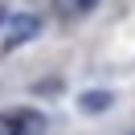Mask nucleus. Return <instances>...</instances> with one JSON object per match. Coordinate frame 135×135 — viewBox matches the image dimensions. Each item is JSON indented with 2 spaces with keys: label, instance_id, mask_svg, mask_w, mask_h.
<instances>
[{
  "label": "nucleus",
  "instance_id": "3",
  "mask_svg": "<svg viewBox=\"0 0 135 135\" xmlns=\"http://www.w3.org/2000/svg\"><path fill=\"white\" fill-rule=\"evenodd\" d=\"M110 102H115V94H110V90H82L78 107H82L86 115H98V110H107Z\"/></svg>",
  "mask_w": 135,
  "mask_h": 135
},
{
  "label": "nucleus",
  "instance_id": "2",
  "mask_svg": "<svg viewBox=\"0 0 135 135\" xmlns=\"http://www.w3.org/2000/svg\"><path fill=\"white\" fill-rule=\"evenodd\" d=\"M37 33H41V17H37V12H17V17H8V29H4V45H8V49H17V45L33 41Z\"/></svg>",
  "mask_w": 135,
  "mask_h": 135
},
{
  "label": "nucleus",
  "instance_id": "1",
  "mask_svg": "<svg viewBox=\"0 0 135 135\" xmlns=\"http://www.w3.org/2000/svg\"><path fill=\"white\" fill-rule=\"evenodd\" d=\"M0 135H45V119L37 110H8L0 115Z\"/></svg>",
  "mask_w": 135,
  "mask_h": 135
},
{
  "label": "nucleus",
  "instance_id": "4",
  "mask_svg": "<svg viewBox=\"0 0 135 135\" xmlns=\"http://www.w3.org/2000/svg\"><path fill=\"white\" fill-rule=\"evenodd\" d=\"M78 8H94V4H98V0H74Z\"/></svg>",
  "mask_w": 135,
  "mask_h": 135
},
{
  "label": "nucleus",
  "instance_id": "5",
  "mask_svg": "<svg viewBox=\"0 0 135 135\" xmlns=\"http://www.w3.org/2000/svg\"><path fill=\"white\" fill-rule=\"evenodd\" d=\"M0 25H4V8H0Z\"/></svg>",
  "mask_w": 135,
  "mask_h": 135
}]
</instances>
